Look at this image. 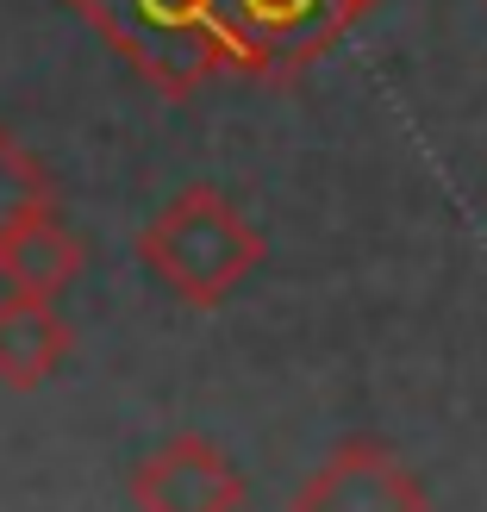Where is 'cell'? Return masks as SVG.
<instances>
[{
	"mask_svg": "<svg viewBox=\"0 0 487 512\" xmlns=\"http://www.w3.org/2000/svg\"><path fill=\"white\" fill-rule=\"evenodd\" d=\"M138 263L169 300L194 306V313H213L263 263V232L219 188L194 182L150 213V225L138 232Z\"/></svg>",
	"mask_w": 487,
	"mask_h": 512,
	"instance_id": "cell-1",
	"label": "cell"
},
{
	"mask_svg": "<svg viewBox=\"0 0 487 512\" xmlns=\"http://www.w3.org/2000/svg\"><path fill=\"white\" fill-rule=\"evenodd\" d=\"M88 250L82 238L63 225L57 200L38 213H25L7 238H0V281H7V294H32V300H63L75 288V275H82Z\"/></svg>",
	"mask_w": 487,
	"mask_h": 512,
	"instance_id": "cell-6",
	"label": "cell"
},
{
	"mask_svg": "<svg viewBox=\"0 0 487 512\" xmlns=\"http://www.w3.org/2000/svg\"><path fill=\"white\" fill-rule=\"evenodd\" d=\"M75 331L57 313V300H32V294H7L0 300V381L19 394L44 388L50 375L69 363Z\"/></svg>",
	"mask_w": 487,
	"mask_h": 512,
	"instance_id": "cell-7",
	"label": "cell"
},
{
	"mask_svg": "<svg viewBox=\"0 0 487 512\" xmlns=\"http://www.w3.org/2000/svg\"><path fill=\"white\" fill-rule=\"evenodd\" d=\"M38 207H50V169L25 144H13L7 132H0V238H7L25 213H38Z\"/></svg>",
	"mask_w": 487,
	"mask_h": 512,
	"instance_id": "cell-8",
	"label": "cell"
},
{
	"mask_svg": "<svg viewBox=\"0 0 487 512\" xmlns=\"http://www.w3.org/2000/svg\"><path fill=\"white\" fill-rule=\"evenodd\" d=\"M288 512H431V494L388 444L344 438L300 481Z\"/></svg>",
	"mask_w": 487,
	"mask_h": 512,
	"instance_id": "cell-5",
	"label": "cell"
},
{
	"mask_svg": "<svg viewBox=\"0 0 487 512\" xmlns=\"http://www.w3.org/2000/svg\"><path fill=\"white\" fill-rule=\"evenodd\" d=\"M63 7L82 13L100 44L119 50L125 69L169 100L238 69L219 25V0H63Z\"/></svg>",
	"mask_w": 487,
	"mask_h": 512,
	"instance_id": "cell-2",
	"label": "cell"
},
{
	"mask_svg": "<svg viewBox=\"0 0 487 512\" xmlns=\"http://www.w3.org/2000/svg\"><path fill=\"white\" fill-rule=\"evenodd\" d=\"M250 488L238 463L200 431H175L132 469V506L138 512H244Z\"/></svg>",
	"mask_w": 487,
	"mask_h": 512,
	"instance_id": "cell-4",
	"label": "cell"
},
{
	"mask_svg": "<svg viewBox=\"0 0 487 512\" xmlns=\"http://www.w3.org/2000/svg\"><path fill=\"white\" fill-rule=\"evenodd\" d=\"M369 7H375V0H350V13H356V19H363V13H369Z\"/></svg>",
	"mask_w": 487,
	"mask_h": 512,
	"instance_id": "cell-9",
	"label": "cell"
},
{
	"mask_svg": "<svg viewBox=\"0 0 487 512\" xmlns=\"http://www.w3.org/2000/svg\"><path fill=\"white\" fill-rule=\"evenodd\" d=\"M238 75H294L356 25L350 0H219Z\"/></svg>",
	"mask_w": 487,
	"mask_h": 512,
	"instance_id": "cell-3",
	"label": "cell"
}]
</instances>
